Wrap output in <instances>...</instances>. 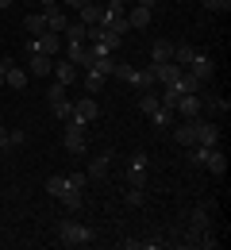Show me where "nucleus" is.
Segmentation results:
<instances>
[{
	"instance_id": "1",
	"label": "nucleus",
	"mask_w": 231,
	"mask_h": 250,
	"mask_svg": "<svg viewBox=\"0 0 231 250\" xmlns=\"http://www.w3.org/2000/svg\"><path fill=\"white\" fill-rule=\"evenodd\" d=\"M58 243L62 247H89L93 243V227H85L77 219H62L58 223Z\"/></svg>"
},
{
	"instance_id": "2",
	"label": "nucleus",
	"mask_w": 231,
	"mask_h": 250,
	"mask_svg": "<svg viewBox=\"0 0 231 250\" xmlns=\"http://www.w3.org/2000/svg\"><path fill=\"white\" fill-rule=\"evenodd\" d=\"M27 50H31V54H46V58H54V54L62 50V35H54V31L31 35V39H27Z\"/></svg>"
},
{
	"instance_id": "3",
	"label": "nucleus",
	"mask_w": 231,
	"mask_h": 250,
	"mask_svg": "<svg viewBox=\"0 0 231 250\" xmlns=\"http://www.w3.org/2000/svg\"><path fill=\"white\" fill-rule=\"evenodd\" d=\"M173 112H177L181 120H197L200 112H204V108H200V96L197 93H181V96H177V104H173Z\"/></svg>"
},
{
	"instance_id": "4",
	"label": "nucleus",
	"mask_w": 231,
	"mask_h": 250,
	"mask_svg": "<svg viewBox=\"0 0 231 250\" xmlns=\"http://www.w3.org/2000/svg\"><path fill=\"white\" fill-rule=\"evenodd\" d=\"M31 77H50L54 73V58H46V54H31L27 50V65H23Z\"/></svg>"
},
{
	"instance_id": "5",
	"label": "nucleus",
	"mask_w": 231,
	"mask_h": 250,
	"mask_svg": "<svg viewBox=\"0 0 231 250\" xmlns=\"http://www.w3.org/2000/svg\"><path fill=\"white\" fill-rule=\"evenodd\" d=\"M185 69H189L193 77H200V81L208 85V81H212V73H216V62H212V58H204V54H193V62L185 65Z\"/></svg>"
},
{
	"instance_id": "6",
	"label": "nucleus",
	"mask_w": 231,
	"mask_h": 250,
	"mask_svg": "<svg viewBox=\"0 0 231 250\" xmlns=\"http://www.w3.org/2000/svg\"><path fill=\"white\" fill-rule=\"evenodd\" d=\"M135 93H154L158 89V77H154V65H147V69H135V81H131Z\"/></svg>"
},
{
	"instance_id": "7",
	"label": "nucleus",
	"mask_w": 231,
	"mask_h": 250,
	"mask_svg": "<svg viewBox=\"0 0 231 250\" xmlns=\"http://www.w3.org/2000/svg\"><path fill=\"white\" fill-rule=\"evenodd\" d=\"M100 116V108H97V100L93 96H81V100H73V120H85V124H93Z\"/></svg>"
},
{
	"instance_id": "8",
	"label": "nucleus",
	"mask_w": 231,
	"mask_h": 250,
	"mask_svg": "<svg viewBox=\"0 0 231 250\" xmlns=\"http://www.w3.org/2000/svg\"><path fill=\"white\" fill-rule=\"evenodd\" d=\"M150 65H154V77H158V85H173V81L185 73L177 62H150Z\"/></svg>"
},
{
	"instance_id": "9",
	"label": "nucleus",
	"mask_w": 231,
	"mask_h": 250,
	"mask_svg": "<svg viewBox=\"0 0 231 250\" xmlns=\"http://www.w3.org/2000/svg\"><path fill=\"white\" fill-rule=\"evenodd\" d=\"M173 143L177 146H197V120H185V124L173 127Z\"/></svg>"
},
{
	"instance_id": "10",
	"label": "nucleus",
	"mask_w": 231,
	"mask_h": 250,
	"mask_svg": "<svg viewBox=\"0 0 231 250\" xmlns=\"http://www.w3.org/2000/svg\"><path fill=\"white\" fill-rule=\"evenodd\" d=\"M27 81H31V73H27V69H23V65H8V69H4V85H8V89H27Z\"/></svg>"
},
{
	"instance_id": "11",
	"label": "nucleus",
	"mask_w": 231,
	"mask_h": 250,
	"mask_svg": "<svg viewBox=\"0 0 231 250\" xmlns=\"http://www.w3.org/2000/svg\"><path fill=\"white\" fill-rule=\"evenodd\" d=\"M220 143V127L216 124H204L197 116V146H216Z\"/></svg>"
},
{
	"instance_id": "12",
	"label": "nucleus",
	"mask_w": 231,
	"mask_h": 250,
	"mask_svg": "<svg viewBox=\"0 0 231 250\" xmlns=\"http://www.w3.org/2000/svg\"><path fill=\"white\" fill-rule=\"evenodd\" d=\"M77 20H81L85 27H97V23H104V4H97V0H93V4H85V8L77 12Z\"/></svg>"
},
{
	"instance_id": "13",
	"label": "nucleus",
	"mask_w": 231,
	"mask_h": 250,
	"mask_svg": "<svg viewBox=\"0 0 231 250\" xmlns=\"http://www.w3.org/2000/svg\"><path fill=\"white\" fill-rule=\"evenodd\" d=\"M124 16H127V23H131V31H143V27L150 23V16H154V12H150V8H139V4H131V8L124 12Z\"/></svg>"
},
{
	"instance_id": "14",
	"label": "nucleus",
	"mask_w": 231,
	"mask_h": 250,
	"mask_svg": "<svg viewBox=\"0 0 231 250\" xmlns=\"http://www.w3.org/2000/svg\"><path fill=\"white\" fill-rule=\"evenodd\" d=\"M173 120H177V112H173V108H166V104H158V108L150 112V124L158 127V131H166V127H173Z\"/></svg>"
},
{
	"instance_id": "15",
	"label": "nucleus",
	"mask_w": 231,
	"mask_h": 250,
	"mask_svg": "<svg viewBox=\"0 0 231 250\" xmlns=\"http://www.w3.org/2000/svg\"><path fill=\"white\" fill-rule=\"evenodd\" d=\"M69 27V16L62 12V8H50L46 12V31H54V35H62Z\"/></svg>"
},
{
	"instance_id": "16",
	"label": "nucleus",
	"mask_w": 231,
	"mask_h": 250,
	"mask_svg": "<svg viewBox=\"0 0 231 250\" xmlns=\"http://www.w3.org/2000/svg\"><path fill=\"white\" fill-rule=\"evenodd\" d=\"M54 81H58V85H73V81H77V65L73 62H54Z\"/></svg>"
},
{
	"instance_id": "17",
	"label": "nucleus",
	"mask_w": 231,
	"mask_h": 250,
	"mask_svg": "<svg viewBox=\"0 0 231 250\" xmlns=\"http://www.w3.org/2000/svg\"><path fill=\"white\" fill-rule=\"evenodd\" d=\"M204 166H208V173H216V177H224V173H228V158L220 154L216 146L208 150V158H204Z\"/></svg>"
},
{
	"instance_id": "18",
	"label": "nucleus",
	"mask_w": 231,
	"mask_h": 250,
	"mask_svg": "<svg viewBox=\"0 0 231 250\" xmlns=\"http://www.w3.org/2000/svg\"><path fill=\"white\" fill-rule=\"evenodd\" d=\"M97 50V46H93ZM93 73H100V77H112V69H116V62H112V54H100L97 50V58H93V65H89Z\"/></svg>"
},
{
	"instance_id": "19",
	"label": "nucleus",
	"mask_w": 231,
	"mask_h": 250,
	"mask_svg": "<svg viewBox=\"0 0 231 250\" xmlns=\"http://www.w3.org/2000/svg\"><path fill=\"white\" fill-rule=\"evenodd\" d=\"M177 89H181V93H204V81H200V77H193V73H189V69H185V73H181V77H177Z\"/></svg>"
},
{
	"instance_id": "20",
	"label": "nucleus",
	"mask_w": 231,
	"mask_h": 250,
	"mask_svg": "<svg viewBox=\"0 0 231 250\" xmlns=\"http://www.w3.org/2000/svg\"><path fill=\"white\" fill-rule=\"evenodd\" d=\"M150 58H154V62H173V42L154 39V46H150Z\"/></svg>"
},
{
	"instance_id": "21",
	"label": "nucleus",
	"mask_w": 231,
	"mask_h": 250,
	"mask_svg": "<svg viewBox=\"0 0 231 250\" xmlns=\"http://www.w3.org/2000/svg\"><path fill=\"white\" fill-rule=\"evenodd\" d=\"M62 35H66V42H89V27H85L81 20H73V23H69Z\"/></svg>"
},
{
	"instance_id": "22",
	"label": "nucleus",
	"mask_w": 231,
	"mask_h": 250,
	"mask_svg": "<svg viewBox=\"0 0 231 250\" xmlns=\"http://www.w3.org/2000/svg\"><path fill=\"white\" fill-rule=\"evenodd\" d=\"M58 200H62V204H66L69 212H81V204H85V200H81V188H62V196H58Z\"/></svg>"
},
{
	"instance_id": "23",
	"label": "nucleus",
	"mask_w": 231,
	"mask_h": 250,
	"mask_svg": "<svg viewBox=\"0 0 231 250\" xmlns=\"http://www.w3.org/2000/svg\"><path fill=\"white\" fill-rule=\"evenodd\" d=\"M108 166H112V154H97L89 162V177H108Z\"/></svg>"
},
{
	"instance_id": "24",
	"label": "nucleus",
	"mask_w": 231,
	"mask_h": 250,
	"mask_svg": "<svg viewBox=\"0 0 231 250\" xmlns=\"http://www.w3.org/2000/svg\"><path fill=\"white\" fill-rule=\"evenodd\" d=\"M23 27H27L31 35H42L46 31V12H31V16L23 20Z\"/></svg>"
},
{
	"instance_id": "25",
	"label": "nucleus",
	"mask_w": 231,
	"mask_h": 250,
	"mask_svg": "<svg viewBox=\"0 0 231 250\" xmlns=\"http://www.w3.org/2000/svg\"><path fill=\"white\" fill-rule=\"evenodd\" d=\"M193 54H197V50H193L189 42H177V46H173V62L181 65V69H185V65L193 62Z\"/></svg>"
},
{
	"instance_id": "26",
	"label": "nucleus",
	"mask_w": 231,
	"mask_h": 250,
	"mask_svg": "<svg viewBox=\"0 0 231 250\" xmlns=\"http://www.w3.org/2000/svg\"><path fill=\"white\" fill-rule=\"evenodd\" d=\"M154 108H158V93H139V112L143 116H150Z\"/></svg>"
},
{
	"instance_id": "27",
	"label": "nucleus",
	"mask_w": 231,
	"mask_h": 250,
	"mask_svg": "<svg viewBox=\"0 0 231 250\" xmlns=\"http://www.w3.org/2000/svg\"><path fill=\"white\" fill-rule=\"evenodd\" d=\"M200 108H208V112H228L231 104L224 100V96H204V100H200Z\"/></svg>"
},
{
	"instance_id": "28",
	"label": "nucleus",
	"mask_w": 231,
	"mask_h": 250,
	"mask_svg": "<svg viewBox=\"0 0 231 250\" xmlns=\"http://www.w3.org/2000/svg\"><path fill=\"white\" fill-rule=\"evenodd\" d=\"M62 188H66V177H62V173H54V177H46V192H50L54 200L62 196Z\"/></svg>"
},
{
	"instance_id": "29",
	"label": "nucleus",
	"mask_w": 231,
	"mask_h": 250,
	"mask_svg": "<svg viewBox=\"0 0 231 250\" xmlns=\"http://www.w3.org/2000/svg\"><path fill=\"white\" fill-rule=\"evenodd\" d=\"M50 112H54V116H58V120H69V116H73V100H58V104H50Z\"/></svg>"
},
{
	"instance_id": "30",
	"label": "nucleus",
	"mask_w": 231,
	"mask_h": 250,
	"mask_svg": "<svg viewBox=\"0 0 231 250\" xmlns=\"http://www.w3.org/2000/svg\"><path fill=\"white\" fill-rule=\"evenodd\" d=\"M66 93H69V85H58V81H54V85L46 89V104H58V100H66Z\"/></svg>"
},
{
	"instance_id": "31",
	"label": "nucleus",
	"mask_w": 231,
	"mask_h": 250,
	"mask_svg": "<svg viewBox=\"0 0 231 250\" xmlns=\"http://www.w3.org/2000/svg\"><path fill=\"white\" fill-rule=\"evenodd\" d=\"M127 185L143 188V185H147V169H139V166H127Z\"/></svg>"
},
{
	"instance_id": "32",
	"label": "nucleus",
	"mask_w": 231,
	"mask_h": 250,
	"mask_svg": "<svg viewBox=\"0 0 231 250\" xmlns=\"http://www.w3.org/2000/svg\"><path fill=\"white\" fill-rule=\"evenodd\" d=\"M204 227H208V208H197L189 219V231H204Z\"/></svg>"
},
{
	"instance_id": "33",
	"label": "nucleus",
	"mask_w": 231,
	"mask_h": 250,
	"mask_svg": "<svg viewBox=\"0 0 231 250\" xmlns=\"http://www.w3.org/2000/svg\"><path fill=\"white\" fill-rule=\"evenodd\" d=\"M112 77H120V81H127V85H131V81H135V69H131V65H124V62H116Z\"/></svg>"
},
{
	"instance_id": "34",
	"label": "nucleus",
	"mask_w": 231,
	"mask_h": 250,
	"mask_svg": "<svg viewBox=\"0 0 231 250\" xmlns=\"http://www.w3.org/2000/svg\"><path fill=\"white\" fill-rule=\"evenodd\" d=\"M204 8H208V12H224V16H228V12H231V0H204Z\"/></svg>"
},
{
	"instance_id": "35",
	"label": "nucleus",
	"mask_w": 231,
	"mask_h": 250,
	"mask_svg": "<svg viewBox=\"0 0 231 250\" xmlns=\"http://www.w3.org/2000/svg\"><path fill=\"white\" fill-rule=\"evenodd\" d=\"M100 85H104V77L89 69V77H85V89H89V93H100Z\"/></svg>"
},
{
	"instance_id": "36",
	"label": "nucleus",
	"mask_w": 231,
	"mask_h": 250,
	"mask_svg": "<svg viewBox=\"0 0 231 250\" xmlns=\"http://www.w3.org/2000/svg\"><path fill=\"white\" fill-rule=\"evenodd\" d=\"M85 181H89V173H69V177H66L69 188H85Z\"/></svg>"
},
{
	"instance_id": "37",
	"label": "nucleus",
	"mask_w": 231,
	"mask_h": 250,
	"mask_svg": "<svg viewBox=\"0 0 231 250\" xmlns=\"http://www.w3.org/2000/svg\"><path fill=\"white\" fill-rule=\"evenodd\" d=\"M124 200H127V204H131V208H139V204H143V188H127V196H124Z\"/></svg>"
},
{
	"instance_id": "38",
	"label": "nucleus",
	"mask_w": 231,
	"mask_h": 250,
	"mask_svg": "<svg viewBox=\"0 0 231 250\" xmlns=\"http://www.w3.org/2000/svg\"><path fill=\"white\" fill-rule=\"evenodd\" d=\"M8 143H12V146H23V143H27V131H8Z\"/></svg>"
},
{
	"instance_id": "39",
	"label": "nucleus",
	"mask_w": 231,
	"mask_h": 250,
	"mask_svg": "<svg viewBox=\"0 0 231 250\" xmlns=\"http://www.w3.org/2000/svg\"><path fill=\"white\" fill-rule=\"evenodd\" d=\"M62 4H66V8H73V12H81V8H85V4H93V0H62Z\"/></svg>"
},
{
	"instance_id": "40",
	"label": "nucleus",
	"mask_w": 231,
	"mask_h": 250,
	"mask_svg": "<svg viewBox=\"0 0 231 250\" xmlns=\"http://www.w3.org/2000/svg\"><path fill=\"white\" fill-rule=\"evenodd\" d=\"M58 4H62V0H39V8H42V12H50V8H58Z\"/></svg>"
},
{
	"instance_id": "41",
	"label": "nucleus",
	"mask_w": 231,
	"mask_h": 250,
	"mask_svg": "<svg viewBox=\"0 0 231 250\" xmlns=\"http://www.w3.org/2000/svg\"><path fill=\"white\" fill-rule=\"evenodd\" d=\"M135 4H139V8H150V12H154V8L162 4V0H135Z\"/></svg>"
},
{
	"instance_id": "42",
	"label": "nucleus",
	"mask_w": 231,
	"mask_h": 250,
	"mask_svg": "<svg viewBox=\"0 0 231 250\" xmlns=\"http://www.w3.org/2000/svg\"><path fill=\"white\" fill-rule=\"evenodd\" d=\"M0 146H4V150L12 146V143H8V127H4V124H0Z\"/></svg>"
},
{
	"instance_id": "43",
	"label": "nucleus",
	"mask_w": 231,
	"mask_h": 250,
	"mask_svg": "<svg viewBox=\"0 0 231 250\" xmlns=\"http://www.w3.org/2000/svg\"><path fill=\"white\" fill-rule=\"evenodd\" d=\"M8 65H12V62H8V58H4V62H0V85H4V69H8Z\"/></svg>"
},
{
	"instance_id": "44",
	"label": "nucleus",
	"mask_w": 231,
	"mask_h": 250,
	"mask_svg": "<svg viewBox=\"0 0 231 250\" xmlns=\"http://www.w3.org/2000/svg\"><path fill=\"white\" fill-rule=\"evenodd\" d=\"M8 8H12V0H0V12H8Z\"/></svg>"
}]
</instances>
